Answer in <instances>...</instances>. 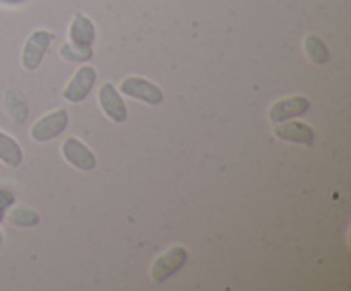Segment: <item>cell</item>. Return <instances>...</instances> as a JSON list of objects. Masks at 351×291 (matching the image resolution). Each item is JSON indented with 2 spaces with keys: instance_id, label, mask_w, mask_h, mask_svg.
I'll list each match as a JSON object with an SVG mask.
<instances>
[{
  "instance_id": "obj_1",
  "label": "cell",
  "mask_w": 351,
  "mask_h": 291,
  "mask_svg": "<svg viewBox=\"0 0 351 291\" xmlns=\"http://www.w3.org/2000/svg\"><path fill=\"white\" fill-rule=\"evenodd\" d=\"M69 125V113L65 110H57L50 115H45L43 118L38 120L31 129V137L36 142H47V140L55 139L60 136Z\"/></svg>"
},
{
  "instance_id": "obj_2",
  "label": "cell",
  "mask_w": 351,
  "mask_h": 291,
  "mask_svg": "<svg viewBox=\"0 0 351 291\" xmlns=\"http://www.w3.org/2000/svg\"><path fill=\"white\" fill-rule=\"evenodd\" d=\"M53 41V34L45 29H38L27 38L23 50V67L26 71H34L43 60L45 53Z\"/></svg>"
},
{
  "instance_id": "obj_3",
  "label": "cell",
  "mask_w": 351,
  "mask_h": 291,
  "mask_svg": "<svg viewBox=\"0 0 351 291\" xmlns=\"http://www.w3.org/2000/svg\"><path fill=\"white\" fill-rule=\"evenodd\" d=\"M185 262H187V250L184 246H173L154 260L153 267H151V276L156 283H165L168 277L180 270Z\"/></svg>"
},
{
  "instance_id": "obj_4",
  "label": "cell",
  "mask_w": 351,
  "mask_h": 291,
  "mask_svg": "<svg viewBox=\"0 0 351 291\" xmlns=\"http://www.w3.org/2000/svg\"><path fill=\"white\" fill-rule=\"evenodd\" d=\"M120 91L130 98L141 99L147 105H160L163 101V91H161L160 86L141 77H127L120 84Z\"/></svg>"
},
{
  "instance_id": "obj_5",
  "label": "cell",
  "mask_w": 351,
  "mask_h": 291,
  "mask_svg": "<svg viewBox=\"0 0 351 291\" xmlns=\"http://www.w3.org/2000/svg\"><path fill=\"white\" fill-rule=\"evenodd\" d=\"M62 153H64L65 160L75 166L77 170L89 171L96 166V156L93 154V151L86 146L84 142H81L75 137H69L65 139L64 146H62Z\"/></svg>"
},
{
  "instance_id": "obj_6",
  "label": "cell",
  "mask_w": 351,
  "mask_h": 291,
  "mask_svg": "<svg viewBox=\"0 0 351 291\" xmlns=\"http://www.w3.org/2000/svg\"><path fill=\"white\" fill-rule=\"evenodd\" d=\"M95 82H96V71L93 67H89V65H84V67H81L77 72H75L74 79L69 82V86L64 91V98L72 103L82 101V99L88 98V94L91 92Z\"/></svg>"
},
{
  "instance_id": "obj_7",
  "label": "cell",
  "mask_w": 351,
  "mask_h": 291,
  "mask_svg": "<svg viewBox=\"0 0 351 291\" xmlns=\"http://www.w3.org/2000/svg\"><path fill=\"white\" fill-rule=\"evenodd\" d=\"M308 108H311V101L305 96H293V98H287L274 103L269 112V118L271 122L281 123L288 118L305 115Z\"/></svg>"
},
{
  "instance_id": "obj_8",
  "label": "cell",
  "mask_w": 351,
  "mask_h": 291,
  "mask_svg": "<svg viewBox=\"0 0 351 291\" xmlns=\"http://www.w3.org/2000/svg\"><path fill=\"white\" fill-rule=\"evenodd\" d=\"M99 105H101L103 112L110 116L115 123L125 122L127 118V106L123 103L122 96L115 89L113 84H103L99 89Z\"/></svg>"
},
{
  "instance_id": "obj_9",
  "label": "cell",
  "mask_w": 351,
  "mask_h": 291,
  "mask_svg": "<svg viewBox=\"0 0 351 291\" xmlns=\"http://www.w3.org/2000/svg\"><path fill=\"white\" fill-rule=\"evenodd\" d=\"M69 36H71V43L75 45V47L91 48L96 36L95 24L84 14H75V17L72 19L71 29H69Z\"/></svg>"
},
{
  "instance_id": "obj_10",
  "label": "cell",
  "mask_w": 351,
  "mask_h": 291,
  "mask_svg": "<svg viewBox=\"0 0 351 291\" xmlns=\"http://www.w3.org/2000/svg\"><path fill=\"white\" fill-rule=\"evenodd\" d=\"M274 134H276V137L288 140V142L305 144V146L314 144V130L302 122H288L283 125H278L274 129Z\"/></svg>"
},
{
  "instance_id": "obj_11",
  "label": "cell",
  "mask_w": 351,
  "mask_h": 291,
  "mask_svg": "<svg viewBox=\"0 0 351 291\" xmlns=\"http://www.w3.org/2000/svg\"><path fill=\"white\" fill-rule=\"evenodd\" d=\"M23 149L14 137L0 130V161L10 168H17L23 163Z\"/></svg>"
},
{
  "instance_id": "obj_12",
  "label": "cell",
  "mask_w": 351,
  "mask_h": 291,
  "mask_svg": "<svg viewBox=\"0 0 351 291\" xmlns=\"http://www.w3.org/2000/svg\"><path fill=\"white\" fill-rule=\"evenodd\" d=\"M305 51H307V57L317 65H324L331 60V53H329L328 47L317 34H308L305 38Z\"/></svg>"
},
{
  "instance_id": "obj_13",
  "label": "cell",
  "mask_w": 351,
  "mask_h": 291,
  "mask_svg": "<svg viewBox=\"0 0 351 291\" xmlns=\"http://www.w3.org/2000/svg\"><path fill=\"white\" fill-rule=\"evenodd\" d=\"M9 221L10 225L19 226V228H29V226H36L40 223V216L27 207H17L9 214Z\"/></svg>"
},
{
  "instance_id": "obj_14",
  "label": "cell",
  "mask_w": 351,
  "mask_h": 291,
  "mask_svg": "<svg viewBox=\"0 0 351 291\" xmlns=\"http://www.w3.org/2000/svg\"><path fill=\"white\" fill-rule=\"evenodd\" d=\"M60 55L71 62H88L93 57V48H81L72 43H65L60 48Z\"/></svg>"
},
{
  "instance_id": "obj_15",
  "label": "cell",
  "mask_w": 351,
  "mask_h": 291,
  "mask_svg": "<svg viewBox=\"0 0 351 291\" xmlns=\"http://www.w3.org/2000/svg\"><path fill=\"white\" fill-rule=\"evenodd\" d=\"M12 204H14L12 192H9L7 188H0V221H3L7 207H10Z\"/></svg>"
},
{
  "instance_id": "obj_16",
  "label": "cell",
  "mask_w": 351,
  "mask_h": 291,
  "mask_svg": "<svg viewBox=\"0 0 351 291\" xmlns=\"http://www.w3.org/2000/svg\"><path fill=\"white\" fill-rule=\"evenodd\" d=\"M0 2H3V3H19V2H23V0H0Z\"/></svg>"
},
{
  "instance_id": "obj_17",
  "label": "cell",
  "mask_w": 351,
  "mask_h": 291,
  "mask_svg": "<svg viewBox=\"0 0 351 291\" xmlns=\"http://www.w3.org/2000/svg\"><path fill=\"white\" fill-rule=\"evenodd\" d=\"M2 242H3V235H2V231H0V245H2Z\"/></svg>"
}]
</instances>
